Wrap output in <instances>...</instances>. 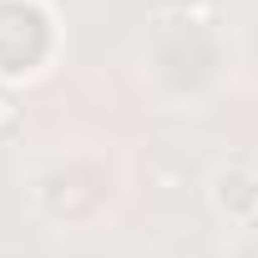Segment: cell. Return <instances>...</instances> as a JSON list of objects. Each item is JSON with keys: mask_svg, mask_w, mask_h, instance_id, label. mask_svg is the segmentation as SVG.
Returning a JSON list of instances; mask_svg holds the SVG:
<instances>
[{"mask_svg": "<svg viewBox=\"0 0 258 258\" xmlns=\"http://www.w3.org/2000/svg\"><path fill=\"white\" fill-rule=\"evenodd\" d=\"M248 213H253V223H258V187H253V203H248Z\"/></svg>", "mask_w": 258, "mask_h": 258, "instance_id": "3", "label": "cell"}, {"mask_svg": "<svg viewBox=\"0 0 258 258\" xmlns=\"http://www.w3.org/2000/svg\"><path fill=\"white\" fill-rule=\"evenodd\" d=\"M177 6H187V0H177Z\"/></svg>", "mask_w": 258, "mask_h": 258, "instance_id": "4", "label": "cell"}, {"mask_svg": "<svg viewBox=\"0 0 258 258\" xmlns=\"http://www.w3.org/2000/svg\"><path fill=\"white\" fill-rule=\"evenodd\" d=\"M16 121H21L16 96H11V91H0V137H6V132H16Z\"/></svg>", "mask_w": 258, "mask_h": 258, "instance_id": "1", "label": "cell"}, {"mask_svg": "<svg viewBox=\"0 0 258 258\" xmlns=\"http://www.w3.org/2000/svg\"><path fill=\"white\" fill-rule=\"evenodd\" d=\"M213 16H218L213 0H187V6H182V21H198V26H203V21H213Z\"/></svg>", "mask_w": 258, "mask_h": 258, "instance_id": "2", "label": "cell"}]
</instances>
